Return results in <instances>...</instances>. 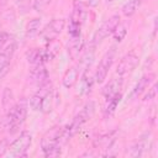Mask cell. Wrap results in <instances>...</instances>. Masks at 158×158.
I'll return each mask as SVG.
<instances>
[{
    "label": "cell",
    "instance_id": "cell-1",
    "mask_svg": "<svg viewBox=\"0 0 158 158\" xmlns=\"http://www.w3.org/2000/svg\"><path fill=\"white\" fill-rule=\"evenodd\" d=\"M64 126H53L49 128L41 139V148L44 157H58L62 146L67 142L64 138Z\"/></svg>",
    "mask_w": 158,
    "mask_h": 158
},
{
    "label": "cell",
    "instance_id": "cell-2",
    "mask_svg": "<svg viewBox=\"0 0 158 158\" xmlns=\"http://www.w3.org/2000/svg\"><path fill=\"white\" fill-rule=\"evenodd\" d=\"M27 101L25 99L20 100L19 102L14 104L7 111L6 115L1 122V126L7 131H15L17 130L26 120L27 117Z\"/></svg>",
    "mask_w": 158,
    "mask_h": 158
},
{
    "label": "cell",
    "instance_id": "cell-3",
    "mask_svg": "<svg viewBox=\"0 0 158 158\" xmlns=\"http://www.w3.org/2000/svg\"><path fill=\"white\" fill-rule=\"evenodd\" d=\"M94 112H95V102L94 101L86 102L84 105V107L79 111V114L73 118L70 125L64 126V138H65V141L70 139L80 130V127L93 117Z\"/></svg>",
    "mask_w": 158,
    "mask_h": 158
},
{
    "label": "cell",
    "instance_id": "cell-4",
    "mask_svg": "<svg viewBox=\"0 0 158 158\" xmlns=\"http://www.w3.org/2000/svg\"><path fill=\"white\" fill-rule=\"evenodd\" d=\"M30 107L33 111H42L48 112L52 107V85L46 83L44 85L40 86V89L31 96L28 101Z\"/></svg>",
    "mask_w": 158,
    "mask_h": 158
},
{
    "label": "cell",
    "instance_id": "cell-5",
    "mask_svg": "<svg viewBox=\"0 0 158 158\" xmlns=\"http://www.w3.org/2000/svg\"><path fill=\"white\" fill-rule=\"evenodd\" d=\"M32 143V135L27 131H22L19 137L9 144L7 151L5 153V156H10V157H26L27 156V151L31 147Z\"/></svg>",
    "mask_w": 158,
    "mask_h": 158
},
{
    "label": "cell",
    "instance_id": "cell-6",
    "mask_svg": "<svg viewBox=\"0 0 158 158\" xmlns=\"http://www.w3.org/2000/svg\"><path fill=\"white\" fill-rule=\"evenodd\" d=\"M120 15L115 14L112 16H110L107 20H105L101 26L95 31L94 36H93V40H91V43L98 46L102 40H105L107 36L112 35V32L115 31V28L117 27V25L120 23Z\"/></svg>",
    "mask_w": 158,
    "mask_h": 158
},
{
    "label": "cell",
    "instance_id": "cell-7",
    "mask_svg": "<svg viewBox=\"0 0 158 158\" xmlns=\"http://www.w3.org/2000/svg\"><path fill=\"white\" fill-rule=\"evenodd\" d=\"M115 54H116V49H115V47H112L101 57V59L99 62V65H98V68H96V70L94 73V78H95L96 83L100 84L106 79L109 69L111 68V65L114 63Z\"/></svg>",
    "mask_w": 158,
    "mask_h": 158
},
{
    "label": "cell",
    "instance_id": "cell-8",
    "mask_svg": "<svg viewBox=\"0 0 158 158\" xmlns=\"http://www.w3.org/2000/svg\"><path fill=\"white\" fill-rule=\"evenodd\" d=\"M138 62H139V57L135 51L126 53L123 57H121V59L116 65V74H118L120 77H123L131 73L133 69H136V67L138 65Z\"/></svg>",
    "mask_w": 158,
    "mask_h": 158
},
{
    "label": "cell",
    "instance_id": "cell-9",
    "mask_svg": "<svg viewBox=\"0 0 158 158\" xmlns=\"http://www.w3.org/2000/svg\"><path fill=\"white\" fill-rule=\"evenodd\" d=\"M64 26H65V20L64 19H53L51 22H48L40 31V35L47 42L53 41V40H57V37L64 30Z\"/></svg>",
    "mask_w": 158,
    "mask_h": 158
},
{
    "label": "cell",
    "instance_id": "cell-10",
    "mask_svg": "<svg viewBox=\"0 0 158 158\" xmlns=\"http://www.w3.org/2000/svg\"><path fill=\"white\" fill-rule=\"evenodd\" d=\"M48 78H49V74L44 64H36V65H32V68L30 69L28 79L32 84L37 85L38 88L48 83Z\"/></svg>",
    "mask_w": 158,
    "mask_h": 158
},
{
    "label": "cell",
    "instance_id": "cell-11",
    "mask_svg": "<svg viewBox=\"0 0 158 158\" xmlns=\"http://www.w3.org/2000/svg\"><path fill=\"white\" fill-rule=\"evenodd\" d=\"M26 59L31 65L36 64H44L46 62L51 60L46 49L42 48H31L26 52Z\"/></svg>",
    "mask_w": 158,
    "mask_h": 158
},
{
    "label": "cell",
    "instance_id": "cell-12",
    "mask_svg": "<svg viewBox=\"0 0 158 158\" xmlns=\"http://www.w3.org/2000/svg\"><path fill=\"white\" fill-rule=\"evenodd\" d=\"M154 78H156L154 73H147V74L142 75L141 79H139V80L137 81V84L135 85V88L132 89L130 98H131V99H135V98L139 96L144 90H147V89L151 86V84L153 83Z\"/></svg>",
    "mask_w": 158,
    "mask_h": 158
},
{
    "label": "cell",
    "instance_id": "cell-13",
    "mask_svg": "<svg viewBox=\"0 0 158 158\" xmlns=\"http://www.w3.org/2000/svg\"><path fill=\"white\" fill-rule=\"evenodd\" d=\"M94 81H95V78H94V74L90 72V68L83 70L79 75V94L81 95L89 94Z\"/></svg>",
    "mask_w": 158,
    "mask_h": 158
},
{
    "label": "cell",
    "instance_id": "cell-14",
    "mask_svg": "<svg viewBox=\"0 0 158 158\" xmlns=\"http://www.w3.org/2000/svg\"><path fill=\"white\" fill-rule=\"evenodd\" d=\"M95 47H96V46L90 42L89 47L84 51L83 56L80 57L79 64L77 65L80 73H81L83 70L88 69V68H91V64H93V62H94V56H95Z\"/></svg>",
    "mask_w": 158,
    "mask_h": 158
},
{
    "label": "cell",
    "instance_id": "cell-15",
    "mask_svg": "<svg viewBox=\"0 0 158 158\" xmlns=\"http://www.w3.org/2000/svg\"><path fill=\"white\" fill-rule=\"evenodd\" d=\"M122 85H123V79H122V77L118 75V78L111 79V80L102 88V95H104V98H105V99H109V98L116 95L117 93H120Z\"/></svg>",
    "mask_w": 158,
    "mask_h": 158
},
{
    "label": "cell",
    "instance_id": "cell-16",
    "mask_svg": "<svg viewBox=\"0 0 158 158\" xmlns=\"http://www.w3.org/2000/svg\"><path fill=\"white\" fill-rule=\"evenodd\" d=\"M83 49H84V40H83L81 35L78 36V37H72V40L68 43V54H69V57L73 60L78 59L79 54L83 52Z\"/></svg>",
    "mask_w": 158,
    "mask_h": 158
},
{
    "label": "cell",
    "instance_id": "cell-17",
    "mask_svg": "<svg viewBox=\"0 0 158 158\" xmlns=\"http://www.w3.org/2000/svg\"><path fill=\"white\" fill-rule=\"evenodd\" d=\"M79 75H80V72H79V69H78L77 65L68 68V69L65 70V73L63 74V78H62V84H63V86L67 88V89L72 88V86L77 83Z\"/></svg>",
    "mask_w": 158,
    "mask_h": 158
},
{
    "label": "cell",
    "instance_id": "cell-18",
    "mask_svg": "<svg viewBox=\"0 0 158 158\" xmlns=\"http://www.w3.org/2000/svg\"><path fill=\"white\" fill-rule=\"evenodd\" d=\"M85 15H86V11H85V7H84L83 2L75 1L69 21H73V22H77L79 25H81L83 21H84V19H85Z\"/></svg>",
    "mask_w": 158,
    "mask_h": 158
},
{
    "label": "cell",
    "instance_id": "cell-19",
    "mask_svg": "<svg viewBox=\"0 0 158 158\" xmlns=\"http://www.w3.org/2000/svg\"><path fill=\"white\" fill-rule=\"evenodd\" d=\"M121 98H122L121 93H117L116 95L106 99V105H105V109H104L105 117H109V116L114 115V112L116 111V109H117V106H118V104L121 101Z\"/></svg>",
    "mask_w": 158,
    "mask_h": 158
},
{
    "label": "cell",
    "instance_id": "cell-20",
    "mask_svg": "<svg viewBox=\"0 0 158 158\" xmlns=\"http://www.w3.org/2000/svg\"><path fill=\"white\" fill-rule=\"evenodd\" d=\"M116 139V131H111L109 133H105L102 136H100L98 139H96V146H99L100 148L102 149H110L114 144Z\"/></svg>",
    "mask_w": 158,
    "mask_h": 158
},
{
    "label": "cell",
    "instance_id": "cell-21",
    "mask_svg": "<svg viewBox=\"0 0 158 158\" xmlns=\"http://www.w3.org/2000/svg\"><path fill=\"white\" fill-rule=\"evenodd\" d=\"M41 30V19L35 17L32 20H30L26 25V30H25V36L26 38H33L35 36H37L40 33Z\"/></svg>",
    "mask_w": 158,
    "mask_h": 158
},
{
    "label": "cell",
    "instance_id": "cell-22",
    "mask_svg": "<svg viewBox=\"0 0 158 158\" xmlns=\"http://www.w3.org/2000/svg\"><path fill=\"white\" fill-rule=\"evenodd\" d=\"M139 5H141V0H128L127 2L123 4V6L121 9L122 10V14L126 17H130V16H132L137 11V9L139 7Z\"/></svg>",
    "mask_w": 158,
    "mask_h": 158
},
{
    "label": "cell",
    "instance_id": "cell-23",
    "mask_svg": "<svg viewBox=\"0 0 158 158\" xmlns=\"http://www.w3.org/2000/svg\"><path fill=\"white\" fill-rule=\"evenodd\" d=\"M2 107L7 111L12 105H14V93L10 88H5L2 91V99H1Z\"/></svg>",
    "mask_w": 158,
    "mask_h": 158
},
{
    "label": "cell",
    "instance_id": "cell-24",
    "mask_svg": "<svg viewBox=\"0 0 158 158\" xmlns=\"http://www.w3.org/2000/svg\"><path fill=\"white\" fill-rule=\"evenodd\" d=\"M146 147H147V141H146V138H141V139H138V141L132 146V152H131L130 154H131L132 157H139V156H142V153L144 152Z\"/></svg>",
    "mask_w": 158,
    "mask_h": 158
},
{
    "label": "cell",
    "instance_id": "cell-25",
    "mask_svg": "<svg viewBox=\"0 0 158 158\" xmlns=\"http://www.w3.org/2000/svg\"><path fill=\"white\" fill-rule=\"evenodd\" d=\"M126 35H127V25L120 22V23L117 25V27L115 28V31L112 32V36H114L115 41H116V42H121V41L126 37Z\"/></svg>",
    "mask_w": 158,
    "mask_h": 158
},
{
    "label": "cell",
    "instance_id": "cell-26",
    "mask_svg": "<svg viewBox=\"0 0 158 158\" xmlns=\"http://www.w3.org/2000/svg\"><path fill=\"white\" fill-rule=\"evenodd\" d=\"M80 27L81 25L77 23V22H73V21H69V25H68V33L70 37H78L80 36Z\"/></svg>",
    "mask_w": 158,
    "mask_h": 158
},
{
    "label": "cell",
    "instance_id": "cell-27",
    "mask_svg": "<svg viewBox=\"0 0 158 158\" xmlns=\"http://www.w3.org/2000/svg\"><path fill=\"white\" fill-rule=\"evenodd\" d=\"M52 2V0H33V9L37 11V12H41L43 11L49 4Z\"/></svg>",
    "mask_w": 158,
    "mask_h": 158
},
{
    "label": "cell",
    "instance_id": "cell-28",
    "mask_svg": "<svg viewBox=\"0 0 158 158\" xmlns=\"http://www.w3.org/2000/svg\"><path fill=\"white\" fill-rule=\"evenodd\" d=\"M157 95V85L153 84L152 86L148 88V93L143 96V101H149V100H153Z\"/></svg>",
    "mask_w": 158,
    "mask_h": 158
},
{
    "label": "cell",
    "instance_id": "cell-29",
    "mask_svg": "<svg viewBox=\"0 0 158 158\" xmlns=\"http://www.w3.org/2000/svg\"><path fill=\"white\" fill-rule=\"evenodd\" d=\"M11 38V36L5 32V31H0V51L9 43V40Z\"/></svg>",
    "mask_w": 158,
    "mask_h": 158
},
{
    "label": "cell",
    "instance_id": "cell-30",
    "mask_svg": "<svg viewBox=\"0 0 158 158\" xmlns=\"http://www.w3.org/2000/svg\"><path fill=\"white\" fill-rule=\"evenodd\" d=\"M10 64H11V63H2V64H0V80L9 73V70H10Z\"/></svg>",
    "mask_w": 158,
    "mask_h": 158
},
{
    "label": "cell",
    "instance_id": "cell-31",
    "mask_svg": "<svg viewBox=\"0 0 158 158\" xmlns=\"http://www.w3.org/2000/svg\"><path fill=\"white\" fill-rule=\"evenodd\" d=\"M7 147H9V142L7 139H0V157L1 156H5L6 151H7Z\"/></svg>",
    "mask_w": 158,
    "mask_h": 158
},
{
    "label": "cell",
    "instance_id": "cell-32",
    "mask_svg": "<svg viewBox=\"0 0 158 158\" xmlns=\"http://www.w3.org/2000/svg\"><path fill=\"white\" fill-rule=\"evenodd\" d=\"M30 0H16V4L20 6V7H26L27 4H28Z\"/></svg>",
    "mask_w": 158,
    "mask_h": 158
},
{
    "label": "cell",
    "instance_id": "cell-33",
    "mask_svg": "<svg viewBox=\"0 0 158 158\" xmlns=\"http://www.w3.org/2000/svg\"><path fill=\"white\" fill-rule=\"evenodd\" d=\"M99 1H100V0H86L88 5H90V6H96V5L99 4Z\"/></svg>",
    "mask_w": 158,
    "mask_h": 158
}]
</instances>
